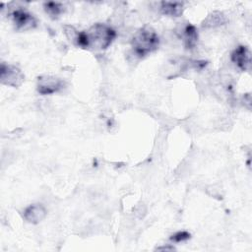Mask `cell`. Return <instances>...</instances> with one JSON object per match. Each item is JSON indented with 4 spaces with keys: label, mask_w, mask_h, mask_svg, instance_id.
I'll return each mask as SVG.
<instances>
[{
    "label": "cell",
    "mask_w": 252,
    "mask_h": 252,
    "mask_svg": "<svg viewBox=\"0 0 252 252\" xmlns=\"http://www.w3.org/2000/svg\"><path fill=\"white\" fill-rule=\"evenodd\" d=\"M0 80L3 85L18 88L24 83L25 75L17 66L2 63L0 67Z\"/></svg>",
    "instance_id": "obj_3"
},
{
    "label": "cell",
    "mask_w": 252,
    "mask_h": 252,
    "mask_svg": "<svg viewBox=\"0 0 252 252\" xmlns=\"http://www.w3.org/2000/svg\"><path fill=\"white\" fill-rule=\"evenodd\" d=\"M44 11L46 14L52 18V19H57L60 17L61 14H63L65 8L62 3L59 2H45L43 4Z\"/></svg>",
    "instance_id": "obj_11"
},
{
    "label": "cell",
    "mask_w": 252,
    "mask_h": 252,
    "mask_svg": "<svg viewBox=\"0 0 252 252\" xmlns=\"http://www.w3.org/2000/svg\"><path fill=\"white\" fill-rule=\"evenodd\" d=\"M13 23L18 31H28L34 29L37 25L36 19L31 13L23 10L17 9L11 14Z\"/></svg>",
    "instance_id": "obj_5"
},
{
    "label": "cell",
    "mask_w": 252,
    "mask_h": 252,
    "mask_svg": "<svg viewBox=\"0 0 252 252\" xmlns=\"http://www.w3.org/2000/svg\"><path fill=\"white\" fill-rule=\"evenodd\" d=\"M178 35L183 40L184 46L187 49L194 48L196 46V44L198 42V38H199L197 29L195 28V26H193L190 23H188L184 26H181V28L178 32Z\"/></svg>",
    "instance_id": "obj_7"
},
{
    "label": "cell",
    "mask_w": 252,
    "mask_h": 252,
    "mask_svg": "<svg viewBox=\"0 0 252 252\" xmlns=\"http://www.w3.org/2000/svg\"><path fill=\"white\" fill-rule=\"evenodd\" d=\"M116 32L105 24H94L88 31L79 32L75 43L86 49L104 50L114 40Z\"/></svg>",
    "instance_id": "obj_1"
},
{
    "label": "cell",
    "mask_w": 252,
    "mask_h": 252,
    "mask_svg": "<svg viewBox=\"0 0 252 252\" xmlns=\"http://www.w3.org/2000/svg\"><path fill=\"white\" fill-rule=\"evenodd\" d=\"M190 238V233L187 231H178L170 236V240L174 242H182Z\"/></svg>",
    "instance_id": "obj_12"
},
{
    "label": "cell",
    "mask_w": 252,
    "mask_h": 252,
    "mask_svg": "<svg viewBox=\"0 0 252 252\" xmlns=\"http://www.w3.org/2000/svg\"><path fill=\"white\" fill-rule=\"evenodd\" d=\"M46 214L47 211L42 204H32L25 209L24 218L28 222L36 224L46 217Z\"/></svg>",
    "instance_id": "obj_8"
},
{
    "label": "cell",
    "mask_w": 252,
    "mask_h": 252,
    "mask_svg": "<svg viewBox=\"0 0 252 252\" xmlns=\"http://www.w3.org/2000/svg\"><path fill=\"white\" fill-rule=\"evenodd\" d=\"M227 22V19L225 16L220 12H214L210 14L207 19L203 22V27L206 28H214L218 26L224 25Z\"/></svg>",
    "instance_id": "obj_10"
},
{
    "label": "cell",
    "mask_w": 252,
    "mask_h": 252,
    "mask_svg": "<svg viewBox=\"0 0 252 252\" xmlns=\"http://www.w3.org/2000/svg\"><path fill=\"white\" fill-rule=\"evenodd\" d=\"M183 10H184V7H183V3L181 2L162 1L160 3V11L165 16L179 17L182 15Z\"/></svg>",
    "instance_id": "obj_9"
},
{
    "label": "cell",
    "mask_w": 252,
    "mask_h": 252,
    "mask_svg": "<svg viewBox=\"0 0 252 252\" xmlns=\"http://www.w3.org/2000/svg\"><path fill=\"white\" fill-rule=\"evenodd\" d=\"M157 250H174V247H167V246H163V247H158Z\"/></svg>",
    "instance_id": "obj_13"
},
{
    "label": "cell",
    "mask_w": 252,
    "mask_h": 252,
    "mask_svg": "<svg viewBox=\"0 0 252 252\" xmlns=\"http://www.w3.org/2000/svg\"><path fill=\"white\" fill-rule=\"evenodd\" d=\"M231 61L241 70L247 71L251 65V53L247 46L239 45L231 53Z\"/></svg>",
    "instance_id": "obj_6"
},
{
    "label": "cell",
    "mask_w": 252,
    "mask_h": 252,
    "mask_svg": "<svg viewBox=\"0 0 252 252\" xmlns=\"http://www.w3.org/2000/svg\"><path fill=\"white\" fill-rule=\"evenodd\" d=\"M63 88L64 82L58 77L45 75L37 78L36 90L40 94H52L60 92Z\"/></svg>",
    "instance_id": "obj_4"
},
{
    "label": "cell",
    "mask_w": 252,
    "mask_h": 252,
    "mask_svg": "<svg viewBox=\"0 0 252 252\" xmlns=\"http://www.w3.org/2000/svg\"><path fill=\"white\" fill-rule=\"evenodd\" d=\"M131 44L136 55L145 57L158 49L159 45V37L152 27L145 26L135 32Z\"/></svg>",
    "instance_id": "obj_2"
}]
</instances>
